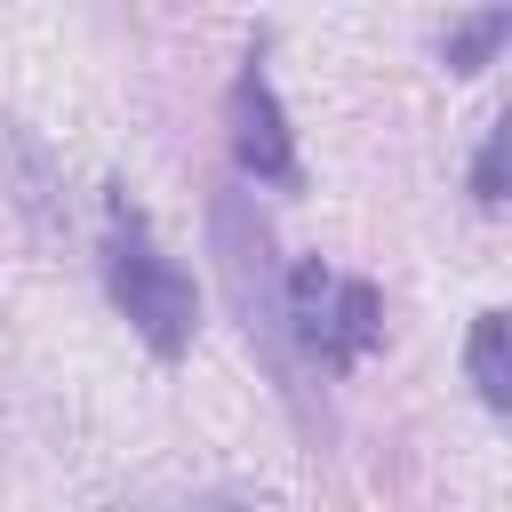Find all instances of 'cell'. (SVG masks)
<instances>
[{
  "mask_svg": "<svg viewBox=\"0 0 512 512\" xmlns=\"http://www.w3.org/2000/svg\"><path fill=\"white\" fill-rule=\"evenodd\" d=\"M280 320H288V344L328 360V368H360L384 336V304L368 280H344L328 272L320 256H304L288 280H280Z\"/></svg>",
  "mask_w": 512,
  "mask_h": 512,
  "instance_id": "cell-3",
  "label": "cell"
},
{
  "mask_svg": "<svg viewBox=\"0 0 512 512\" xmlns=\"http://www.w3.org/2000/svg\"><path fill=\"white\" fill-rule=\"evenodd\" d=\"M224 128H232V160H240V176H256V184H272V192H296V184H304V160H296L288 112H280V96H272V80H264L256 56L232 72Z\"/></svg>",
  "mask_w": 512,
  "mask_h": 512,
  "instance_id": "cell-4",
  "label": "cell"
},
{
  "mask_svg": "<svg viewBox=\"0 0 512 512\" xmlns=\"http://www.w3.org/2000/svg\"><path fill=\"white\" fill-rule=\"evenodd\" d=\"M472 200L480 208H496L504 200V120L480 136V152H472Z\"/></svg>",
  "mask_w": 512,
  "mask_h": 512,
  "instance_id": "cell-7",
  "label": "cell"
},
{
  "mask_svg": "<svg viewBox=\"0 0 512 512\" xmlns=\"http://www.w3.org/2000/svg\"><path fill=\"white\" fill-rule=\"evenodd\" d=\"M184 512H264V504H240V496H192Z\"/></svg>",
  "mask_w": 512,
  "mask_h": 512,
  "instance_id": "cell-8",
  "label": "cell"
},
{
  "mask_svg": "<svg viewBox=\"0 0 512 512\" xmlns=\"http://www.w3.org/2000/svg\"><path fill=\"white\" fill-rule=\"evenodd\" d=\"M104 280H112V304L128 312V328L160 352V360H176L184 344H192V328H200V296H192V280H184V264L152 240V224H144V208L128 200V192H112V232H104Z\"/></svg>",
  "mask_w": 512,
  "mask_h": 512,
  "instance_id": "cell-2",
  "label": "cell"
},
{
  "mask_svg": "<svg viewBox=\"0 0 512 512\" xmlns=\"http://www.w3.org/2000/svg\"><path fill=\"white\" fill-rule=\"evenodd\" d=\"M504 40H512V8H480V16L448 24V72H480Z\"/></svg>",
  "mask_w": 512,
  "mask_h": 512,
  "instance_id": "cell-6",
  "label": "cell"
},
{
  "mask_svg": "<svg viewBox=\"0 0 512 512\" xmlns=\"http://www.w3.org/2000/svg\"><path fill=\"white\" fill-rule=\"evenodd\" d=\"M464 368H472V392H480L488 408H512V328H504V312H480V320H472Z\"/></svg>",
  "mask_w": 512,
  "mask_h": 512,
  "instance_id": "cell-5",
  "label": "cell"
},
{
  "mask_svg": "<svg viewBox=\"0 0 512 512\" xmlns=\"http://www.w3.org/2000/svg\"><path fill=\"white\" fill-rule=\"evenodd\" d=\"M208 248H216V272H224V296L248 328V344L272 360V384L296 392V344H288V320H280V256H272V224L256 216V200L240 184H216L208 192Z\"/></svg>",
  "mask_w": 512,
  "mask_h": 512,
  "instance_id": "cell-1",
  "label": "cell"
}]
</instances>
